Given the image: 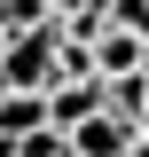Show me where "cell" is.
<instances>
[{
	"instance_id": "obj_1",
	"label": "cell",
	"mask_w": 149,
	"mask_h": 157,
	"mask_svg": "<svg viewBox=\"0 0 149 157\" xmlns=\"http://www.w3.org/2000/svg\"><path fill=\"white\" fill-rule=\"evenodd\" d=\"M47 78H55V16L0 39V86H32V94H39Z\"/></svg>"
},
{
	"instance_id": "obj_2",
	"label": "cell",
	"mask_w": 149,
	"mask_h": 157,
	"mask_svg": "<svg viewBox=\"0 0 149 157\" xmlns=\"http://www.w3.org/2000/svg\"><path fill=\"white\" fill-rule=\"evenodd\" d=\"M63 141H71V157H126L133 126H126L118 110H86L78 126H63Z\"/></svg>"
},
{
	"instance_id": "obj_3",
	"label": "cell",
	"mask_w": 149,
	"mask_h": 157,
	"mask_svg": "<svg viewBox=\"0 0 149 157\" xmlns=\"http://www.w3.org/2000/svg\"><path fill=\"white\" fill-rule=\"evenodd\" d=\"M86 63H94V78L141 71V63H149V39H141V32H118V24H102V32L86 39Z\"/></svg>"
},
{
	"instance_id": "obj_4",
	"label": "cell",
	"mask_w": 149,
	"mask_h": 157,
	"mask_svg": "<svg viewBox=\"0 0 149 157\" xmlns=\"http://www.w3.org/2000/svg\"><path fill=\"white\" fill-rule=\"evenodd\" d=\"M39 94H47V126H78V118L86 110H102V78H47V86H39Z\"/></svg>"
},
{
	"instance_id": "obj_5",
	"label": "cell",
	"mask_w": 149,
	"mask_h": 157,
	"mask_svg": "<svg viewBox=\"0 0 149 157\" xmlns=\"http://www.w3.org/2000/svg\"><path fill=\"white\" fill-rule=\"evenodd\" d=\"M32 126H47V94H32V86H8V94H0V141L32 134Z\"/></svg>"
},
{
	"instance_id": "obj_6",
	"label": "cell",
	"mask_w": 149,
	"mask_h": 157,
	"mask_svg": "<svg viewBox=\"0 0 149 157\" xmlns=\"http://www.w3.org/2000/svg\"><path fill=\"white\" fill-rule=\"evenodd\" d=\"M102 24H118V32H141V39H149V0H102Z\"/></svg>"
},
{
	"instance_id": "obj_7",
	"label": "cell",
	"mask_w": 149,
	"mask_h": 157,
	"mask_svg": "<svg viewBox=\"0 0 149 157\" xmlns=\"http://www.w3.org/2000/svg\"><path fill=\"white\" fill-rule=\"evenodd\" d=\"M47 24V0H0V32H32Z\"/></svg>"
},
{
	"instance_id": "obj_8",
	"label": "cell",
	"mask_w": 149,
	"mask_h": 157,
	"mask_svg": "<svg viewBox=\"0 0 149 157\" xmlns=\"http://www.w3.org/2000/svg\"><path fill=\"white\" fill-rule=\"evenodd\" d=\"M133 134H141V141H149V102H141V110H133Z\"/></svg>"
},
{
	"instance_id": "obj_9",
	"label": "cell",
	"mask_w": 149,
	"mask_h": 157,
	"mask_svg": "<svg viewBox=\"0 0 149 157\" xmlns=\"http://www.w3.org/2000/svg\"><path fill=\"white\" fill-rule=\"evenodd\" d=\"M0 94H8V86H0Z\"/></svg>"
},
{
	"instance_id": "obj_10",
	"label": "cell",
	"mask_w": 149,
	"mask_h": 157,
	"mask_svg": "<svg viewBox=\"0 0 149 157\" xmlns=\"http://www.w3.org/2000/svg\"><path fill=\"white\" fill-rule=\"evenodd\" d=\"M141 71H149V63H141Z\"/></svg>"
},
{
	"instance_id": "obj_11",
	"label": "cell",
	"mask_w": 149,
	"mask_h": 157,
	"mask_svg": "<svg viewBox=\"0 0 149 157\" xmlns=\"http://www.w3.org/2000/svg\"><path fill=\"white\" fill-rule=\"evenodd\" d=\"M0 39H8V32H0Z\"/></svg>"
}]
</instances>
